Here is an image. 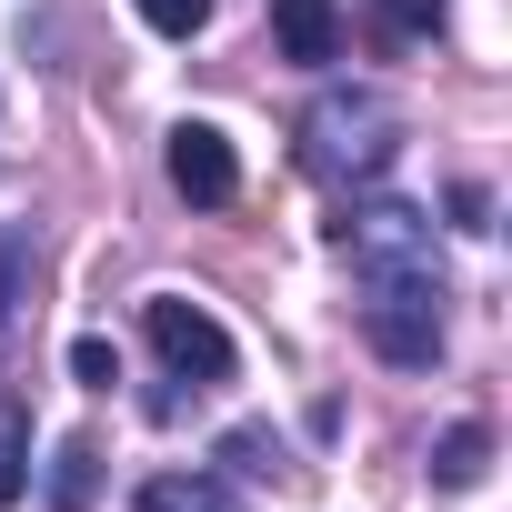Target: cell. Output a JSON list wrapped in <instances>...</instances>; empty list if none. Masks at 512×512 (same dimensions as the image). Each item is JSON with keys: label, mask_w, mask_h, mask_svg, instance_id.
Instances as JSON below:
<instances>
[{"label": "cell", "mask_w": 512, "mask_h": 512, "mask_svg": "<svg viewBox=\"0 0 512 512\" xmlns=\"http://www.w3.org/2000/svg\"><path fill=\"white\" fill-rule=\"evenodd\" d=\"M402 151V101L372 91V81H332L312 111H302V171L322 191H372Z\"/></svg>", "instance_id": "obj_1"}, {"label": "cell", "mask_w": 512, "mask_h": 512, "mask_svg": "<svg viewBox=\"0 0 512 512\" xmlns=\"http://www.w3.org/2000/svg\"><path fill=\"white\" fill-rule=\"evenodd\" d=\"M332 241L352 251V272H362V282H432V292H452V272H442V231H432L422 201L362 191V201L332 221Z\"/></svg>", "instance_id": "obj_2"}, {"label": "cell", "mask_w": 512, "mask_h": 512, "mask_svg": "<svg viewBox=\"0 0 512 512\" xmlns=\"http://www.w3.org/2000/svg\"><path fill=\"white\" fill-rule=\"evenodd\" d=\"M141 332H151L161 372H171V382H191V392H211V382H231V372H241V342H231L191 292H151V302H141Z\"/></svg>", "instance_id": "obj_3"}, {"label": "cell", "mask_w": 512, "mask_h": 512, "mask_svg": "<svg viewBox=\"0 0 512 512\" xmlns=\"http://www.w3.org/2000/svg\"><path fill=\"white\" fill-rule=\"evenodd\" d=\"M442 302L432 282H362V342L392 362V372H432L442 362Z\"/></svg>", "instance_id": "obj_4"}, {"label": "cell", "mask_w": 512, "mask_h": 512, "mask_svg": "<svg viewBox=\"0 0 512 512\" xmlns=\"http://www.w3.org/2000/svg\"><path fill=\"white\" fill-rule=\"evenodd\" d=\"M161 171H171V191H181L191 211H221V201H241V151H231L211 121H171V141H161Z\"/></svg>", "instance_id": "obj_5"}, {"label": "cell", "mask_w": 512, "mask_h": 512, "mask_svg": "<svg viewBox=\"0 0 512 512\" xmlns=\"http://www.w3.org/2000/svg\"><path fill=\"white\" fill-rule=\"evenodd\" d=\"M31 272H41V241L11 221L0 231V382H11V362L31 352Z\"/></svg>", "instance_id": "obj_6"}, {"label": "cell", "mask_w": 512, "mask_h": 512, "mask_svg": "<svg viewBox=\"0 0 512 512\" xmlns=\"http://www.w3.org/2000/svg\"><path fill=\"white\" fill-rule=\"evenodd\" d=\"M272 41H282V61H302V71L342 61V0H272Z\"/></svg>", "instance_id": "obj_7"}, {"label": "cell", "mask_w": 512, "mask_h": 512, "mask_svg": "<svg viewBox=\"0 0 512 512\" xmlns=\"http://www.w3.org/2000/svg\"><path fill=\"white\" fill-rule=\"evenodd\" d=\"M131 512H241V492L221 472H161V482H141Z\"/></svg>", "instance_id": "obj_8"}, {"label": "cell", "mask_w": 512, "mask_h": 512, "mask_svg": "<svg viewBox=\"0 0 512 512\" xmlns=\"http://www.w3.org/2000/svg\"><path fill=\"white\" fill-rule=\"evenodd\" d=\"M482 472H492V432H482V422H452V432L432 442V482H442V492H472Z\"/></svg>", "instance_id": "obj_9"}, {"label": "cell", "mask_w": 512, "mask_h": 512, "mask_svg": "<svg viewBox=\"0 0 512 512\" xmlns=\"http://www.w3.org/2000/svg\"><path fill=\"white\" fill-rule=\"evenodd\" d=\"M91 492H101V452H91L81 432H71V442H51V482H41V502H51V512H81Z\"/></svg>", "instance_id": "obj_10"}, {"label": "cell", "mask_w": 512, "mask_h": 512, "mask_svg": "<svg viewBox=\"0 0 512 512\" xmlns=\"http://www.w3.org/2000/svg\"><path fill=\"white\" fill-rule=\"evenodd\" d=\"M221 462H231L241 482H292V452H282V432H272V422H241V432H221Z\"/></svg>", "instance_id": "obj_11"}, {"label": "cell", "mask_w": 512, "mask_h": 512, "mask_svg": "<svg viewBox=\"0 0 512 512\" xmlns=\"http://www.w3.org/2000/svg\"><path fill=\"white\" fill-rule=\"evenodd\" d=\"M31 492V412L0 392V502H21Z\"/></svg>", "instance_id": "obj_12"}, {"label": "cell", "mask_w": 512, "mask_h": 512, "mask_svg": "<svg viewBox=\"0 0 512 512\" xmlns=\"http://www.w3.org/2000/svg\"><path fill=\"white\" fill-rule=\"evenodd\" d=\"M131 11H141L161 41H201V31H211V0H131Z\"/></svg>", "instance_id": "obj_13"}, {"label": "cell", "mask_w": 512, "mask_h": 512, "mask_svg": "<svg viewBox=\"0 0 512 512\" xmlns=\"http://www.w3.org/2000/svg\"><path fill=\"white\" fill-rule=\"evenodd\" d=\"M372 31L382 41H422V31H442V0H372Z\"/></svg>", "instance_id": "obj_14"}, {"label": "cell", "mask_w": 512, "mask_h": 512, "mask_svg": "<svg viewBox=\"0 0 512 512\" xmlns=\"http://www.w3.org/2000/svg\"><path fill=\"white\" fill-rule=\"evenodd\" d=\"M71 372H81L91 392H111V382H121V352H111L101 332H81V342H71Z\"/></svg>", "instance_id": "obj_15"}, {"label": "cell", "mask_w": 512, "mask_h": 512, "mask_svg": "<svg viewBox=\"0 0 512 512\" xmlns=\"http://www.w3.org/2000/svg\"><path fill=\"white\" fill-rule=\"evenodd\" d=\"M452 221H462V231H492V191L462 181V191H452Z\"/></svg>", "instance_id": "obj_16"}]
</instances>
